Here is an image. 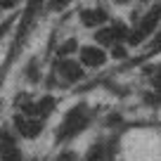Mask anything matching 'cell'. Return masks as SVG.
<instances>
[{"mask_svg": "<svg viewBox=\"0 0 161 161\" xmlns=\"http://www.w3.org/2000/svg\"><path fill=\"white\" fill-rule=\"evenodd\" d=\"M86 123H88V109L86 107L71 109L69 114H66V119L62 121V126H59V137L64 140V137H69V135L80 133L83 128H86Z\"/></svg>", "mask_w": 161, "mask_h": 161, "instance_id": "obj_1", "label": "cell"}, {"mask_svg": "<svg viewBox=\"0 0 161 161\" xmlns=\"http://www.w3.org/2000/svg\"><path fill=\"white\" fill-rule=\"evenodd\" d=\"M159 19H161V7L156 5V7H152V10H149V14H147L145 19H142V24L137 26L135 31H133V36H130V38H128V43H130V45H137L140 40H145L147 36H149L152 31L156 29V24H159Z\"/></svg>", "mask_w": 161, "mask_h": 161, "instance_id": "obj_2", "label": "cell"}, {"mask_svg": "<svg viewBox=\"0 0 161 161\" xmlns=\"http://www.w3.org/2000/svg\"><path fill=\"white\" fill-rule=\"evenodd\" d=\"M0 161H21L19 147L10 133H0Z\"/></svg>", "mask_w": 161, "mask_h": 161, "instance_id": "obj_3", "label": "cell"}, {"mask_svg": "<svg viewBox=\"0 0 161 161\" xmlns=\"http://www.w3.org/2000/svg\"><path fill=\"white\" fill-rule=\"evenodd\" d=\"M80 57H83V62H86L88 66H102L107 62V55L100 50V47H83Z\"/></svg>", "mask_w": 161, "mask_h": 161, "instance_id": "obj_4", "label": "cell"}, {"mask_svg": "<svg viewBox=\"0 0 161 161\" xmlns=\"http://www.w3.org/2000/svg\"><path fill=\"white\" fill-rule=\"evenodd\" d=\"M14 123L19 126V130L24 133L26 137H36L40 133V121H26V119H21V116H17Z\"/></svg>", "mask_w": 161, "mask_h": 161, "instance_id": "obj_5", "label": "cell"}, {"mask_svg": "<svg viewBox=\"0 0 161 161\" xmlns=\"http://www.w3.org/2000/svg\"><path fill=\"white\" fill-rule=\"evenodd\" d=\"M80 19H83L86 26H100V24L107 21V14L102 10H86L83 14H80Z\"/></svg>", "mask_w": 161, "mask_h": 161, "instance_id": "obj_6", "label": "cell"}, {"mask_svg": "<svg viewBox=\"0 0 161 161\" xmlns=\"http://www.w3.org/2000/svg\"><path fill=\"white\" fill-rule=\"evenodd\" d=\"M59 71H62V76H64L66 80H78V78H83L80 66L74 64V62H62V64H59Z\"/></svg>", "mask_w": 161, "mask_h": 161, "instance_id": "obj_7", "label": "cell"}, {"mask_svg": "<svg viewBox=\"0 0 161 161\" xmlns=\"http://www.w3.org/2000/svg\"><path fill=\"white\" fill-rule=\"evenodd\" d=\"M121 36H126L121 26H109V29H102L100 33H97V38H100L102 43H107V45H109V43H114V40L121 38Z\"/></svg>", "mask_w": 161, "mask_h": 161, "instance_id": "obj_8", "label": "cell"}, {"mask_svg": "<svg viewBox=\"0 0 161 161\" xmlns=\"http://www.w3.org/2000/svg\"><path fill=\"white\" fill-rule=\"evenodd\" d=\"M74 50H76V40H66L64 45L59 47V52H62V55H71Z\"/></svg>", "mask_w": 161, "mask_h": 161, "instance_id": "obj_9", "label": "cell"}, {"mask_svg": "<svg viewBox=\"0 0 161 161\" xmlns=\"http://www.w3.org/2000/svg\"><path fill=\"white\" fill-rule=\"evenodd\" d=\"M19 0H0V7H14Z\"/></svg>", "mask_w": 161, "mask_h": 161, "instance_id": "obj_10", "label": "cell"}, {"mask_svg": "<svg viewBox=\"0 0 161 161\" xmlns=\"http://www.w3.org/2000/svg\"><path fill=\"white\" fill-rule=\"evenodd\" d=\"M40 3H43V0H31V3H29V12H26V14H31V12H33L36 7L40 5Z\"/></svg>", "mask_w": 161, "mask_h": 161, "instance_id": "obj_11", "label": "cell"}, {"mask_svg": "<svg viewBox=\"0 0 161 161\" xmlns=\"http://www.w3.org/2000/svg\"><path fill=\"white\" fill-rule=\"evenodd\" d=\"M152 50H154V52H159V50H161V33H159V38L154 40V45H152Z\"/></svg>", "mask_w": 161, "mask_h": 161, "instance_id": "obj_12", "label": "cell"}, {"mask_svg": "<svg viewBox=\"0 0 161 161\" xmlns=\"http://www.w3.org/2000/svg\"><path fill=\"white\" fill-rule=\"evenodd\" d=\"M64 3H69V0H52V7H55V10H59Z\"/></svg>", "mask_w": 161, "mask_h": 161, "instance_id": "obj_13", "label": "cell"}, {"mask_svg": "<svg viewBox=\"0 0 161 161\" xmlns=\"http://www.w3.org/2000/svg\"><path fill=\"white\" fill-rule=\"evenodd\" d=\"M57 161H74V154H62Z\"/></svg>", "mask_w": 161, "mask_h": 161, "instance_id": "obj_14", "label": "cell"}]
</instances>
